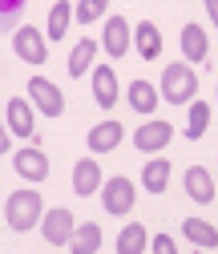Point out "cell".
<instances>
[{"label": "cell", "mask_w": 218, "mask_h": 254, "mask_svg": "<svg viewBox=\"0 0 218 254\" xmlns=\"http://www.w3.org/2000/svg\"><path fill=\"white\" fill-rule=\"evenodd\" d=\"M121 133H126V129H121L117 121H101V125H93V129H89V149H93V153H109V149L121 141Z\"/></svg>", "instance_id": "15"}, {"label": "cell", "mask_w": 218, "mask_h": 254, "mask_svg": "<svg viewBox=\"0 0 218 254\" xmlns=\"http://www.w3.org/2000/svg\"><path fill=\"white\" fill-rule=\"evenodd\" d=\"M12 166H16V174L28 178V182H45V178H49V157H45V149H20V153L12 157Z\"/></svg>", "instance_id": "11"}, {"label": "cell", "mask_w": 218, "mask_h": 254, "mask_svg": "<svg viewBox=\"0 0 218 254\" xmlns=\"http://www.w3.org/2000/svg\"><path fill=\"white\" fill-rule=\"evenodd\" d=\"M69 250L73 254H97L101 250V226H97V222H81L77 234L69 238Z\"/></svg>", "instance_id": "17"}, {"label": "cell", "mask_w": 218, "mask_h": 254, "mask_svg": "<svg viewBox=\"0 0 218 254\" xmlns=\"http://www.w3.org/2000/svg\"><path fill=\"white\" fill-rule=\"evenodd\" d=\"M69 20H73V4L69 0H57V4L49 8V41H61L69 33Z\"/></svg>", "instance_id": "23"}, {"label": "cell", "mask_w": 218, "mask_h": 254, "mask_svg": "<svg viewBox=\"0 0 218 254\" xmlns=\"http://www.w3.org/2000/svg\"><path fill=\"white\" fill-rule=\"evenodd\" d=\"M93 53H97V41L81 37V41H77V49L69 53V77H73V81H77L81 73H89V69H93Z\"/></svg>", "instance_id": "21"}, {"label": "cell", "mask_w": 218, "mask_h": 254, "mask_svg": "<svg viewBox=\"0 0 218 254\" xmlns=\"http://www.w3.org/2000/svg\"><path fill=\"white\" fill-rule=\"evenodd\" d=\"M170 137H174L170 121H145L142 129L134 133V145H138V153H158V149L170 145Z\"/></svg>", "instance_id": "7"}, {"label": "cell", "mask_w": 218, "mask_h": 254, "mask_svg": "<svg viewBox=\"0 0 218 254\" xmlns=\"http://www.w3.org/2000/svg\"><path fill=\"white\" fill-rule=\"evenodd\" d=\"M206 125H210V105L206 101H190V121H186V137L198 141L206 133Z\"/></svg>", "instance_id": "24"}, {"label": "cell", "mask_w": 218, "mask_h": 254, "mask_svg": "<svg viewBox=\"0 0 218 254\" xmlns=\"http://www.w3.org/2000/svg\"><path fill=\"white\" fill-rule=\"evenodd\" d=\"M170 162H166V157H153V162H145L142 166V186L149 190V194H162V190L170 186Z\"/></svg>", "instance_id": "14"}, {"label": "cell", "mask_w": 218, "mask_h": 254, "mask_svg": "<svg viewBox=\"0 0 218 254\" xmlns=\"http://www.w3.org/2000/svg\"><path fill=\"white\" fill-rule=\"evenodd\" d=\"M73 190H77V198H89V194L101 190V166L93 162V157H81L73 166Z\"/></svg>", "instance_id": "12"}, {"label": "cell", "mask_w": 218, "mask_h": 254, "mask_svg": "<svg viewBox=\"0 0 218 254\" xmlns=\"http://www.w3.org/2000/svg\"><path fill=\"white\" fill-rule=\"evenodd\" d=\"M194 93H198V77H194V69L186 65V61L162 69V101L186 105V101H194Z\"/></svg>", "instance_id": "2"}, {"label": "cell", "mask_w": 218, "mask_h": 254, "mask_svg": "<svg viewBox=\"0 0 218 254\" xmlns=\"http://www.w3.org/2000/svg\"><path fill=\"white\" fill-rule=\"evenodd\" d=\"M8 149H12V137L4 133V125H0V153H8Z\"/></svg>", "instance_id": "29"}, {"label": "cell", "mask_w": 218, "mask_h": 254, "mask_svg": "<svg viewBox=\"0 0 218 254\" xmlns=\"http://www.w3.org/2000/svg\"><path fill=\"white\" fill-rule=\"evenodd\" d=\"M182 186H186V198H190V202H198V206H210V202H214V182H210V174H206L202 166H190V170H186Z\"/></svg>", "instance_id": "9"}, {"label": "cell", "mask_w": 218, "mask_h": 254, "mask_svg": "<svg viewBox=\"0 0 218 254\" xmlns=\"http://www.w3.org/2000/svg\"><path fill=\"white\" fill-rule=\"evenodd\" d=\"M138 53H142V61H158L162 57V33H158V24L153 20H142L138 24Z\"/></svg>", "instance_id": "16"}, {"label": "cell", "mask_w": 218, "mask_h": 254, "mask_svg": "<svg viewBox=\"0 0 218 254\" xmlns=\"http://www.w3.org/2000/svg\"><path fill=\"white\" fill-rule=\"evenodd\" d=\"M182 57H186V65H202L210 57V41L202 33V24H186L182 28Z\"/></svg>", "instance_id": "10"}, {"label": "cell", "mask_w": 218, "mask_h": 254, "mask_svg": "<svg viewBox=\"0 0 218 254\" xmlns=\"http://www.w3.org/2000/svg\"><path fill=\"white\" fill-rule=\"evenodd\" d=\"M8 125H12L16 137H37L33 133V109H28V101H20V97L8 101Z\"/></svg>", "instance_id": "19"}, {"label": "cell", "mask_w": 218, "mask_h": 254, "mask_svg": "<svg viewBox=\"0 0 218 254\" xmlns=\"http://www.w3.org/2000/svg\"><path fill=\"white\" fill-rule=\"evenodd\" d=\"M28 97L37 101V109H41L45 117H61V113H65V97H61V89H57L53 81H45V77H33V81H28Z\"/></svg>", "instance_id": "5"}, {"label": "cell", "mask_w": 218, "mask_h": 254, "mask_svg": "<svg viewBox=\"0 0 218 254\" xmlns=\"http://www.w3.org/2000/svg\"><path fill=\"white\" fill-rule=\"evenodd\" d=\"M12 49H16V57L24 61V65H45V61H49V45L41 37V28H33V24H20L16 28Z\"/></svg>", "instance_id": "3"}, {"label": "cell", "mask_w": 218, "mask_h": 254, "mask_svg": "<svg viewBox=\"0 0 218 254\" xmlns=\"http://www.w3.org/2000/svg\"><path fill=\"white\" fill-rule=\"evenodd\" d=\"M41 214H45V206H41V194H37V190H12L8 202H4V218H8V226H12L16 234L37 230Z\"/></svg>", "instance_id": "1"}, {"label": "cell", "mask_w": 218, "mask_h": 254, "mask_svg": "<svg viewBox=\"0 0 218 254\" xmlns=\"http://www.w3.org/2000/svg\"><path fill=\"white\" fill-rule=\"evenodd\" d=\"M101 206H105V214H130L134 210V182L130 178L101 182Z\"/></svg>", "instance_id": "4"}, {"label": "cell", "mask_w": 218, "mask_h": 254, "mask_svg": "<svg viewBox=\"0 0 218 254\" xmlns=\"http://www.w3.org/2000/svg\"><path fill=\"white\" fill-rule=\"evenodd\" d=\"M101 49L109 53V61H117V57L130 53V24H126V16H109L105 37H101Z\"/></svg>", "instance_id": "8"}, {"label": "cell", "mask_w": 218, "mask_h": 254, "mask_svg": "<svg viewBox=\"0 0 218 254\" xmlns=\"http://www.w3.org/2000/svg\"><path fill=\"white\" fill-rule=\"evenodd\" d=\"M105 8H109V0H77L73 16H77V24H93V20L105 16Z\"/></svg>", "instance_id": "26"}, {"label": "cell", "mask_w": 218, "mask_h": 254, "mask_svg": "<svg viewBox=\"0 0 218 254\" xmlns=\"http://www.w3.org/2000/svg\"><path fill=\"white\" fill-rule=\"evenodd\" d=\"M73 214L65 210V206H57V210H49L45 214V226H41V234H45V242L49 246H69V238H73Z\"/></svg>", "instance_id": "6"}, {"label": "cell", "mask_w": 218, "mask_h": 254, "mask_svg": "<svg viewBox=\"0 0 218 254\" xmlns=\"http://www.w3.org/2000/svg\"><path fill=\"white\" fill-rule=\"evenodd\" d=\"M126 101H130L138 113H153V109H158V89H153L149 81H134L130 93H126Z\"/></svg>", "instance_id": "22"}, {"label": "cell", "mask_w": 218, "mask_h": 254, "mask_svg": "<svg viewBox=\"0 0 218 254\" xmlns=\"http://www.w3.org/2000/svg\"><path fill=\"white\" fill-rule=\"evenodd\" d=\"M142 250H149V234H145V226H142V222L121 226V234H117V254H142Z\"/></svg>", "instance_id": "18"}, {"label": "cell", "mask_w": 218, "mask_h": 254, "mask_svg": "<svg viewBox=\"0 0 218 254\" xmlns=\"http://www.w3.org/2000/svg\"><path fill=\"white\" fill-rule=\"evenodd\" d=\"M93 101H97L101 109L117 105V77H113V69H109V65L93 69Z\"/></svg>", "instance_id": "13"}, {"label": "cell", "mask_w": 218, "mask_h": 254, "mask_svg": "<svg viewBox=\"0 0 218 254\" xmlns=\"http://www.w3.org/2000/svg\"><path fill=\"white\" fill-rule=\"evenodd\" d=\"M206 4V12H210V20H214V28H218V0H202Z\"/></svg>", "instance_id": "28"}, {"label": "cell", "mask_w": 218, "mask_h": 254, "mask_svg": "<svg viewBox=\"0 0 218 254\" xmlns=\"http://www.w3.org/2000/svg\"><path fill=\"white\" fill-rule=\"evenodd\" d=\"M24 8H28V0H0V37L12 33V28L20 24Z\"/></svg>", "instance_id": "25"}, {"label": "cell", "mask_w": 218, "mask_h": 254, "mask_svg": "<svg viewBox=\"0 0 218 254\" xmlns=\"http://www.w3.org/2000/svg\"><path fill=\"white\" fill-rule=\"evenodd\" d=\"M182 230H186V238H190L194 246H206V250L218 246V230L210 226L206 218H186V222H182Z\"/></svg>", "instance_id": "20"}, {"label": "cell", "mask_w": 218, "mask_h": 254, "mask_svg": "<svg viewBox=\"0 0 218 254\" xmlns=\"http://www.w3.org/2000/svg\"><path fill=\"white\" fill-rule=\"evenodd\" d=\"M149 250H158V254H170V250H174V238H170V234H158V238L149 242Z\"/></svg>", "instance_id": "27"}]
</instances>
